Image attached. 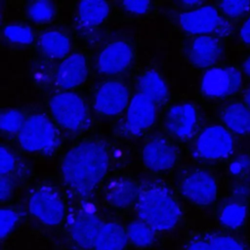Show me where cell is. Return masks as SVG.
<instances>
[{
    "label": "cell",
    "instance_id": "52a82bcc",
    "mask_svg": "<svg viewBox=\"0 0 250 250\" xmlns=\"http://www.w3.org/2000/svg\"><path fill=\"white\" fill-rule=\"evenodd\" d=\"M233 146V138L229 130L220 125H212L205 128L198 136L195 149L199 157L215 160L230 155Z\"/></svg>",
    "mask_w": 250,
    "mask_h": 250
},
{
    "label": "cell",
    "instance_id": "7c38bea8",
    "mask_svg": "<svg viewBox=\"0 0 250 250\" xmlns=\"http://www.w3.org/2000/svg\"><path fill=\"white\" fill-rule=\"evenodd\" d=\"M178 152L174 145L163 137L149 140L143 149V160L146 167L154 172L172 168L177 160Z\"/></svg>",
    "mask_w": 250,
    "mask_h": 250
},
{
    "label": "cell",
    "instance_id": "d6986e66",
    "mask_svg": "<svg viewBox=\"0 0 250 250\" xmlns=\"http://www.w3.org/2000/svg\"><path fill=\"white\" fill-rule=\"evenodd\" d=\"M126 229L118 223H104L98 234L95 250H125L128 243Z\"/></svg>",
    "mask_w": 250,
    "mask_h": 250
},
{
    "label": "cell",
    "instance_id": "f546056e",
    "mask_svg": "<svg viewBox=\"0 0 250 250\" xmlns=\"http://www.w3.org/2000/svg\"><path fill=\"white\" fill-rule=\"evenodd\" d=\"M20 221L19 213L12 208H2L0 211V236L4 239L10 234Z\"/></svg>",
    "mask_w": 250,
    "mask_h": 250
},
{
    "label": "cell",
    "instance_id": "484cf974",
    "mask_svg": "<svg viewBox=\"0 0 250 250\" xmlns=\"http://www.w3.org/2000/svg\"><path fill=\"white\" fill-rule=\"evenodd\" d=\"M27 15L33 21L44 23L54 18L55 7L50 1H33L27 6Z\"/></svg>",
    "mask_w": 250,
    "mask_h": 250
},
{
    "label": "cell",
    "instance_id": "f1b7e54d",
    "mask_svg": "<svg viewBox=\"0 0 250 250\" xmlns=\"http://www.w3.org/2000/svg\"><path fill=\"white\" fill-rule=\"evenodd\" d=\"M213 250H246L243 243L237 238L227 234L209 235Z\"/></svg>",
    "mask_w": 250,
    "mask_h": 250
},
{
    "label": "cell",
    "instance_id": "7402d4cb",
    "mask_svg": "<svg viewBox=\"0 0 250 250\" xmlns=\"http://www.w3.org/2000/svg\"><path fill=\"white\" fill-rule=\"evenodd\" d=\"M39 45L45 55L54 59L64 58L70 49L69 38L57 30L42 33L39 38Z\"/></svg>",
    "mask_w": 250,
    "mask_h": 250
},
{
    "label": "cell",
    "instance_id": "8fae6325",
    "mask_svg": "<svg viewBox=\"0 0 250 250\" xmlns=\"http://www.w3.org/2000/svg\"><path fill=\"white\" fill-rule=\"evenodd\" d=\"M129 93L124 84L118 81H107L98 89L94 104L98 113L113 116L129 104Z\"/></svg>",
    "mask_w": 250,
    "mask_h": 250
},
{
    "label": "cell",
    "instance_id": "8d00e7d4",
    "mask_svg": "<svg viewBox=\"0 0 250 250\" xmlns=\"http://www.w3.org/2000/svg\"><path fill=\"white\" fill-rule=\"evenodd\" d=\"M249 188L246 187V186H238L235 188L234 189V197L236 198V201L238 202H241L242 200L246 199V197L249 195Z\"/></svg>",
    "mask_w": 250,
    "mask_h": 250
},
{
    "label": "cell",
    "instance_id": "4dcf8cb0",
    "mask_svg": "<svg viewBox=\"0 0 250 250\" xmlns=\"http://www.w3.org/2000/svg\"><path fill=\"white\" fill-rule=\"evenodd\" d=\"M222 12L229 18H238L246 14L250 10V1L244 0H228L218 3Z\"/></svg>",
    "mask_w": 250,
    "mask_h": 250
},
{
    "label": "cell",
    "instance_id": "1f68e13d",
    "mask_svg": "<svg viewBox=\"0 0 250 250\" xmlns=\"http://www.w3.org/2000/svg\"><path fill=\"white\" fill-rule=\"evenodd\" d=\"M15 167V157L12 152L5 146L0 149V174L1 176H8V174Z\"/></svg>",
    "mask_w": 250,
    "mask_h": 250
},
{
    "label": "cell",
    "instance_id": "ffe728a7",
    "mask_svg": "<svg viewBox=\"0 0 250 250\" xmlns=\"http://www.w3.org/2000/svg\"><path fill=\"white\" fill-rule=\"evenodd\" d=\"M139 93L154 104H163L168 99V89L160 74L154 70L143 73L138 80Z\"/></svg>",
    "mask_w": 250,
    "mask_h": 250
},
{
    "label": "cell",
    "instance_id": "74e56055",
    "mask_svg": "<svg viewBox=\"0 0 250 250\" xmlns=\"http://www.w3.org/2000/svg\"><path fill=\"white\" fill-rule=\"evenodd\" d=\"M242 68H243V71L245 72V74L248 75V76H250V56L247 57V58L245 59V61L243 62Z\"/></svg>",
    "mask_w": 250,
    "mask_h": 250
},
{
    "label": "cell",
    "instance_id": "cb8c5ba5",
    "mask_svg": "<svg viewBox=\"0 0 250 250\" xmlns=\"http://www.w3.org/2000/svg\"><path fill=\"white\" fill-rule=\"evenodd\" d=\"M247 208L242 202L233 201L226 204L220 213V223L227 229H238L245 223Z\"/></svg>",
    "mask_w": 250,
    "mask_h": 250
},
{
    "label": "cell",
    "instance_id": "f35d334b",
    "mask_svg": "<svg viewBox=\"0 0 250 250\" xmlns=\"http://www.w3.org/2000/svg\"><path fill=\"white\" fill-rule=\"evenodd\" d=\"M244 102L246 106L250 109V87L244 93Z\"/></svg>",
    "mask_w": 250,
    "mask_h": 250
},
{
    "label": "cell",
    "instance_id": "5b68a950",
    "mask_svg": "<svg viewBox=\"0 0 250 250\" xmlns=\"http://www.w3.org/2000/svg\"><path fill=\"white\" fill-rule=\"evenodd\" d=\"M30 214L41 223L57 226L65 216V205L60 193L51 187H40L28 199Z\"/></svg>",
    "mask_w": 250,
    "mask_h": 250
},
{
    "label": "cell",
    "instance_id": "2e32d148",
    "mask_svg": "<svg viewBox=\"0 0 250 250\" xmlns=\"http://www.w3.org/2000/svg\"><path fill=\"white\" fill-rule=\"evenodd\" d=\"M197 124V113L195 107L190 104L175 105L167 114L166 126L168 131L181 139L190 137Z\"/></svg>",
    "mask_w": 250,
    "mask_h": 250
},
{
    "label": "cell",
    "instance_id": "836d02e7",
    "mask_svg": "<svg viewBox=\"0 0 250 250\" xmlns=\"http://www.w3.org/2000/svg\"><path fill=\"white\" fill-rule=\"evenodd\" d=\"M187 250H213L210 236H199L189 241Z\"/></svg>",
    "mask_w": 250,
    "mask_h": 250
},
{
    "label": "cell",
    "instance_id": "6da1fadb",
    "mask_svg": "<svg viewBox=\"0 0 250 250\" xmlns=\"http://www.w3.org/2000/svg\"><path fill=\"white\" fill-rule=\"evenodd\" d=\"M109 166L105 145L98 140H84L72 146L62 162V175L70 190L82 199L89 198Z\"/></svg>",
    "mask_w": 250,
    "mask_h": 250
},
{
    "label": "cell",
    "instance_id": "5bb4252c",
    "mask_svg": "<svg viewBox=\"0 0 250 250\" xmlns=\"http://www.w3.org/2000/svg\"><path fill=\"white\" fill-rule=\"evenodd\" d=\"M155 104L140 93L130 101L126 114V128L133 135L146 131L155 120Z\"/></svg>",
    "mask_w": 250,
    "mask_h": 250
},
{
    "label": "cell",
    "instance_id": "7a4b0ae2",
    "mask_svg": "<svg viewBox=\"0 0 250 250\" xmlns=\"http://www.w3.org/2000/svg\"><path fill=\"white\" fill-rule=\"evenodd\" d=\"M136 206L140 220L155 231L173 229L181 217V209L175 196L161 186H151L142 190Z\"/></svg>",
    "mask_w": 250,
    "mask_h": 250
},
{
    "label": "cell",
    "instance_id": "44dd1931",
    "mask_svg": "<svg viewBox=\"0 0 250 250\" xmlns=\"http://www.w3.org/2000/svg\"><path fill=\"white\" fill-rule=\"evenodd\" d=\"M222 119L229 130L238 135L250 134V109L242 103H231L223 111Z\"/></svg>",
    "mask_w": 250,
    "mask_h": 250
},
{
    "label": "cell",
    "instance_id": "83f0119b",
    "mask_svg": "<svg viewBox=\"0 0 250 250\" xmlns=\"http://www.w3.org/2000/svg\"><path fill=\"white\" fill-rule=\"evenodd\" d=\"M4 34L9 41L19 44H29L34 39L31 28L22 24H9L5 26Z\"/></svg>",
    "mask_w": 250,
    "mask_h": 250
},
{
    "label": "cell",
    "instance_id": "ba28073f",
    "mask_svg": "<svg viewBox=\"0 0 250 250\" xmlns=\"http://www.w3.org/2000/svg\"><path fill=\"white\" fill-rule=\"evenodd\" d=\"M241 83V74L236 68L214 67L203 75L201 91L210 98H224L238 92Z\"/></svg>",
    "mask_w": 250,
    "mask_h": 250
},
{
    "label": "cell",
    "instance_id": "9a60e30c",
    "mask_svg": "<svg viewBox=\"0 0 250 250\" xmlns=\"http://www.w3.org/2000/svg\"><path fill=\"white\" fill-rule=\"evenodd\" d=\"M88 66L83 55L72 54L66 57L56 72L57 85L64 90L79 87L87 79Z\"/></svg>",
    "mask_w": 250,
    "mask_h": 250
},
{
    "label": "cell",
    "instance_id": "d590c367",
    "mask_svg": "<svg viewBox=\"0 0 250 250\" xmlns=\"http://www.w3.org/2000/svg\"><path fill=\"white\" fill-rule=\"evenodd\" d=\"M240 39L243 43L250 45V16L246 19L239 31Z\"/></svg>",
    "mask_w": 250,
    "mask_h": 250
},
{
    "label": "cell",
    "instance_id": "4316f807",
    "mask_svg": "<svg viewBox=\"0 0 250 250\" xmlns=\"http://www.w3.org/2000/svg\"><path fill=\"white\" fill-rule=\"evenodd\" d=\"M25 121L23 114L16 109L4 110L0 116V127L5 133H19Z\"/></svg>",
    "mask_w": 250,
    "mask_h": 250
},
{
    "label": "cell",
    "instance_id": "e0dca14e",
    "mask_svg": "<svg viewBox=\"0 0 250 250\" xmlns=\"http://www.w3.org/2000/svg\"><path fill=\"white\" fill-rule=\"evenodd\" d=\"M222 55V46L218 38L202 35L195 38L189 48V60L198 67L212 66Z\"/></svg>",
    "mask_w": 250,
    "mask_h": 250
},
{
    "label": "cell",
    "instance_id": "d6a6232c",
    "mask_svg": "<svg viewBox=\"0 0 250 250\" xmlns=\"http://www.w3.org/2000/svg\"><path fill=\"white\" fill-rule=\"evenodd\" d=\"M125 10L134 14H145L150 8V2L145 0H127L122 2Z\"/></svg>",
    "mask_w": 250,
    "mask_h": 250
},
{
    "label": "cell",
    "instance_id": "277c9868",
    "mask_svg": "<svg viewBox=\"0 0 250 250\" xmlns=\"http://www.w3.org/2000/svg\"><path fill=\"white\" fill-rule=\"evenodd\" d=\"M50 109L58 124L71 131L84 129L90 119L88 107L83 99L72 92H62L52 97Z\"/></svg>",
    "mask_w": 250,
    "mask_h": 250
},
{
    "label": "cell",
    "instance_id": "4fadbf2b",
    "mask_svg": "<svg viewBox=\"0 0 250 250\" xmlns=\"http://www.w3.org/2000/svg\"><path fill=\"white\" fill-rule=\"evenodd\" d=\"M134 52L125 41H114L106 45L98 58V69L104 74H117L132 62Z\"/></svg>",
    "mask_w": 250,
    "mask_h": 250
},
{
    "label": "cell",
    "instance_id": "e575fe53",
    "mask_svg": "<svg viewBox=\"0 0 250 250\" xmlns=\"http://www.w3.org/2000/svg\"><path fill=\"white\" fill-rule=\"evenodd\" d=\"M13 190V183L12 181L8 178V176H1V181H0V197L1 200H7Z\"/></svg>",
    "mask_w": 250,
    "mask_h": 250
},
{
    "label": "cell",
    "instance_id": "30bf717a",
    "mask_svg": "<svg viewBox=\"0 0 250 250\" xmlns=\"http://www.w3.org/2000/svg\"><path fill=\"white\" fill-rule=\"evenodd\" d=\"M103 226L98 215L90 210L75 211L68 220V232L75 245L82 249L94 248Z\"/></svg>",
    "mask_w": 250,
    "mask_h": 250
},
{
    "label": "cell",
    "instance_id": "603a6c76",
    "mask_svg": "<svg viewBox=\"0 0 250 250\" xmlns=\"http://www.w3.org/2000/svg\"><path fill=\"white\" fill-rule=\"evenodd\" d=\"M109 13L105 1H81L78 4V18L85 26H96L102 23Z\"/></svg>",
    "mask_w": 250,
    "mask_h": 250
},
{
    "label": "cell",
    "instance_id": "9c48e42d",
    "mask_svg": "<svg viewBox=\"0 0 250 250\" xmlns=\"http://www.w3.org/2000/svg\"><path fill=\"white\" fill-rule=\"evenodd\" d=\"M183 195L190 202L207 206L217 197V184L211 174L204 170H193L183 180L181 185Z\"/></svg>",
    "mask_w": 250,
    "mask_h": 250
},
{
    "label": "cell",
    "instance_id": "ac0fdd59",
    "mask_svg": "<svg viewBox=\"0 0 250 250\" xmlns=\"http://www.w3.org/2000/svg\"><path fill=\"white\" fill-rule=\"evenodd\" d=\"M142 189L130 179H115L106 188L107 202L116 208H127L138 203Z\"/></svg>",
    "mask_w": 250,
    "mask_h": 250
},
{
    "label": "cell",
    "instance_id": "d4e9b609",
    "mask_svg": "<svg viewBox=\"0 0 250 250\" xmlns=\"http://www.w3.org/2000/svg\"><path fill=\"white\" fill-rule=\"evenodd\" d=\"M126 231L128 240L136 247H148L154 241L155 230L141 220L131 222L128 225Z\"/></svg>",
    "mask_w": 250,
    "mask_h": 250
},
{
    "label": "cell",
    "instance_id": "8992f818",
    "mask_svg": "<svg viewBox=\"0 0 250 250\" xmlns=\"http://www.w3.org/2000/svg\"><path fill=\"white\" fill-rule=\"evenodd\" d=\"M180 24L186 32L200 36L210 33L226 35L230 30L229 22L221 18L215 7L210 5L183 13L180 16Z\"/></svg>",
    "mask_w": 250,
    "mask_h": 250
},
{
    "label": "cell",
    "instance_id": "3957f363",
    "mask_svg": "<svg viewBox=\"0 0 250 250\" xmlns=\"http://www.w3.org/2000/svg\"><path fill=\"white\" fill-rule=\"evenodd\" d=\"M18 140L24 150L49 153L56 149L59 134L54 123L47 116L33 114L25 119L18 133Z\"/></svg>",
    "mask_w": 250,
    "mask_h": 250
}]
</instances>
